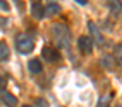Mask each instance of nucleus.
<instances>
[{
  "label": "nucleus",
  "mask_w": 122,
  "mask_h": 107,
  "mask_svg": "<svg viewBox=\"0 0 122 107\" xmlns=\"http://www.w3.org/2000/svg\"><path fill=\"white\" fill-rule=\"evenodd\" d=\"M0 9L4 10V11H9V4H7L4 0H0Z\"/></svg>",
  "instance_id": "nucleus-15"
},
{
  "label": "nucleus",
  "mask_w": 122,
  "mask_h": 107,
  "mask_svg": "<svg viewBox=\"0 0 122 107\" xmlns=\"http://www.w3.org/2000/svg\"><path fill=\"white\" fill-rule=\"evenodd\" d=\"M21 107H30V106H27V104H24V106H21Z\"/></svg>",
  "instance_id": "nucleus-18"
},
{
  "label": "nucleus",
  "mask_w": 122,
  "mask_h": 107,
  "mask_svg": "<svg viewBox=\"0 0 122 107\" xmlns=\"http://www.w3.org/2000/svg\"><path fill=\"white\" fill-rule=\"evenodd\" d=\"M29 70L31 73H41L43 70V66H41V62L38 59H33L29 62Z\"/></svg>",
  "instance_id": "nucleus-10"
},
{
  "label": "nucleus",
  "mask_w": 122,
  "mask_h": 107,
  "mask_svg": "<svg viewBox=\"0 0 122 107\" xmlns=\"http://www.w3.org/2000/svg\"><path fill=\"white\" fill-rule=\"evenodd\" d=\"M60 11H61L60 4H57V3H54V1H51L47 7H44V14H46V16H56V14H58Z\"/></svg>",
  "instance_id": "nucleus-8"
},
{
  "label": "nucleus",
  "mask_w": 122,
  "mask_h": 107,
  "mask_svg": "<svg viewBox=\"0 0 122 107\" xmlns=\"http://www.w3.org/2000/svg\"><path fill=\"white\" fill-rule=\"evenodd\" d=\"M78 49L84 54H91L92 51V40L87 36H80L78 37Z\"/></svg>",
  "instance_id": "nucleus-4"
},
{
  "label": "nucleus",
  "mask_w": 122,
  "mask_h": 107,
  "mask_svg": "<svg viewBox=\"0 0 122 107\" xmlns=\"http://www.w3.org/2000/svg\"><path fill=\"white\" fill-rule=\"evenodd\" d=\"M77 3H80V4H87V0H75Z\"/></svg>",
  "instance_id": "nucleus-17"
},
{
  "label": "nucleus",
  "mask_w": 122,
  "mask_h": 107,
  "mask_svg": "<svg viewBox=\"0 0 122 107\" xmlns=\"http://www.w3.org/2000/svg\"><path fill=\"white\" fill-rule=\"evenodd\" d=\"M117 107H122V106H117Z\"/></svg>",
  "instance_id": "nucleus-20"
},
{
  "label": "nucleus",
  "mask_w": 122,
  "mask_h": 107,
  "mask_svg": "<svg viewBox=\"0 0 122 107\" xmlns=\"http://www.w3.org/2000/svg\"><path fill=\"white\" fill-rule=\"evenodd\" d=\"M108 9L109 11L115 16V17H122V3L121 0H107Z\"/></svg>",
  "instance_id": "nucleus-5"
},
{
  "label": "nucleus",
  "mask_w": 122,
  "mask_h": 107,
  "mask_svg": "<svg viewBox=\"0 0 122 107\" xmlns=\"http://www.w3.org/2000/svg\"><path fill=\"white\" fill-rule=\"evenodd\" d=\"M102 64H104V67H107V69H112L114 59H112L111 56H104V59H102Z\"/></svg>",
  "instance_id": "nucleus-13"
},
{
  "label": "nucleus",
  "mask_w": 122,
  "mask_h": 107,
  "mask_svg": "<svg viewBox=\"0 0 122 107\" xmlns=\"http://www.w3.org/2000/svg\"><path fill=\"white\" fill-rule=\"evenodd\" d=\"M36 106L37 107H48V103L44 99H37L36 100Z\"/></svg>",
  "instance_id": "nucleus-14"
},
{
  "label": "nucleus",
  "mask_w": 122,
  "mask_h": 107,
  "mask_svg": "<svg viewBox=\"0 0 122 107\" xmlns=\"http://www.w3.org/2000/svg\"><path fill=\"white\" fill-rule=\"evenodd\" d=\"M88 27H90V33H91V40L98 46V47H101V46L104 44V37L101 34L98 26H97L94 22H90V23H88Z\"/></svg>",
  "instance_id": "nucleus-3"
},
{
  "label": "nucleus",
  "mask_w": 122,
  "mask_h": 107,
  "mask_svg": "<svg viewBox=\"0 0 122 107\" xmlns=\"http://www.w3.org/2000/svg\"><path fill=\"white\" fill-rule=\"evenodd\" d=\"M16 49L21 54H29L34 49V41L29 36L20 34V36H17V39H16Z\"/></svg>",
  "instance_id": "nucleus-2"
},
{
  "label": "nucleus",
  "mask_w": 122,
  "mask_h": 107,
  "mask_svg": "<svg viewBox=\"0 0 122 107\" xmlns=\"http://www.w3.org/2000/svg\"><path fill=\"white\" fill-rule=\"evenodd\" d=\"M114 57H115L118 66L122 67V44H117L114 47Z\"/></svg>",
  "instance_id": "nucleus-12"
},
{
  "label": "nucleus",
  "mask_w": 122,
  "mask_h": 107,
  "mask_svg": "<svg viewBox=\"0 0 122 107\" xmlns=\"http://www.w3.org/2000/svg\"><path fill=\"white\" fill-rule=\"evenodd\" d=\"M31 14L36 19H43V16H44V6H41L40 3H34L33 7H31Z\"/></svg>",
  "instance_id": "nucleus-9"
},
{
  "label": "nucleus",
  "mask_w": 122,
  "mask_h": 107,
  "mask_svg": "<svg viewBox=\"0 0 122 107\" xmlns=\"http://www.w3.org/2000/svg\"><path fill=\"white\" fill-rule=\"evenodd\" d=\"M51 33H53V37H54V40L60 49H68L70 47L71 34H70V30L67 26L56 23L51 26Z\"/></svg>",
  "instance_id": "nucleus-1"
},
{
  "label": "nucleus",
  "mask_w": 122,
  "mask_h": 107,
  "mask_svg": "<svg viewBox=\"0 0 122 107\" xmlns=\"http://www.w3.org/2000/svg\"><path fill=\"white\" fill-rule=\"evenodd\" d=\"M0 99H1V101H3L7 107H14L16 104H17V99H16L11 93L3 91V93H1V96H0Z\"/></svg>",
  "instance_id": "nucleus-7"
},
{
  "label": "nucleus",
  "mask_w": 122,
  "mask_h": 107,
  "mask_svg": "<svg viewBox=\"0 0 122 107\" xmlns=\"http://www.w3.org/2000/svg\"><path fill=\"white\" fill-rule=\"evenodd\" d=\"M41 54H43V57H44L47 62H57V60L60 59V53H58L57 50L51 49V47H44Z\"/></svg>",
  "instance_id": "nucleus-6"
},
{
  "label": "nucleus",
  "mask_w": 122,
  "mask_h": 107,
  "mask_svg": "<svg viewBox=\"0 0 122 107\" xmlns=\"http://www.w3.org/2000/svg\"><path fill=\"white\" fill-rule=\"evenodd\" d=\"M4 87H6V80H4L3 77H0V91H1Z\"/></svg>",
  "instance_id": "nucleus-16"
},
{
  "label": "nucleus",
  "mask_w": 122,
  "mask_h": 107,
  "mask_svg": "<svg viewBox=\"0 0 122 107\" xmlns=\"http://www.w3.org/2000/svg\"><path fill=\"white\" fill-rule=\"evenodd\" d=\"M9 56H10V50H9L7 44H6V43H3V41H0V62L7 60V59H9Z\"/></svg>",
  "instance_id": "nucleus-11"
},
{
  "label": "nucleus",
  "mask_w": 122,
  "mask_h": 107,
  "mask_svg": "<svg viewBox=\"0 0 122 107\" xmlns=\"http://www.w3.org/2000/svg\"><path fill=\"white\" fill-rule=\"evenodd\" d=\"M48 1H50V3H51V1H56V0H48Z\"/></svg>",
  "instance_id": "nucleus-19"
}]
</instances>
